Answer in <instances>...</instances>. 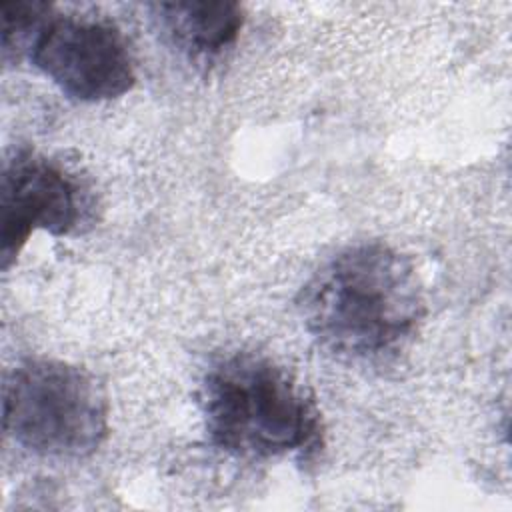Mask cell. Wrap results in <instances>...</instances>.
Listing matches in <instances>:
<instances>
[{
  "mask_svg": "<svg viewBox=\"0 0 512 512\" xmlns=\"http://www.w3.org/2000/svg\"><path fill=\"white\" fill-rule=\"evenodd\" d=\"M296 306L316 344L348 362L392 358L426 314L414 264L384 242L336 252L300 288Z\"/></svg>",
  "mask_w": 512,
  "mask_h": 512,
  "instance_id": "obj_1",
  "label": "cell"
},
{
  "mask_svg": "<svg viewBox=\"0 0 512 512\" xmlns=\"http://www.w3.org/2000/svg\"><path fill=\"white\" fill-rule=\"evenodd\" d=\"M200 406L210 442L244 460H312L324 444L322 418L282 366L270 358L236 352L204 376Z\"/></svg>",
  "mask_w": 512,
  "mask_h": 512,
  "instance_id": "obj_2",
  "label": "cell"
},
{
  "mask_svg": "<svg viewBox=\"0 0 512 512\" xmlns=\"http://www.w3.org/2000/svg\"><path fill=\"white\" fill-rule=\"evenodd\" d=\"M108 412L94 376L62 360H26L4 384V430L38 456H90L108 434Z\"/></svg>",
  "mask_w": 512,
  "mask_h": 512,
  "instance_id": "obj_3",
  "label": "cell"
},
{
  "mask_svg": "<svg viewBox=\"0 0 512 512\" xmlns=\"http://www.w3.org/2000/svg\"><path fill=\"white\" fill-rule=\"evenodd\" d=\"M26 58L66 96L80 102L120 98L136 82L122 32L98 18L52 12L32 38Z\"/></svg>",
  "mask_w": 512,
  "mask_h": 512,
  "instance_id": "obj_4",
  "label": "cell"
},
{
  "mask_svg": "<svg viewBox=\"0 0 512 512\" xmlns=\"http://www.w3.org/2000/svg\"><path fill=\"white\" fill-rule=\"evenodd\" d=\"M94 200L86 184L64 164L36 152H16L0 180L2 270L18 258L30 234H80L92 224Z\"/></svg>",
  "mask_w": 512,
  "mask_h": 512,
  "instance_id": "obj_5",
  "label": "cell"
},
{
  "mask_svg": "<svg viewBox=\"0 0 512 512\" xmlns=\"http://www.w3.org/2000/svg\"><path fill=\"white\" fill-rule=\"evenodd\" d=\"M150 12L162 34L194 62H212L228 52L244 26V10L236 2H156Z\"/></svg>",
  "mask_w": 512,
  "mask_h": 512,
  "instance_id": "obj_6",
  "label": "cell"
},
{
  "mask_svg": "<svg viewBox=\"0 0 512 512\" xmlns=\"http://www.w3.org/2000/svg\"><path fill=\"white\" fill-rule=\"evenodd\" d=\"M52 12L50 4L34 0L2 4V60L6 64L26 58L32 38Z\"/></svg>",
  "mask_w": 512,
  "mask_h": 512,
  "instance_id": "obj_7",
  "label": "cell"
}]
</instances>
